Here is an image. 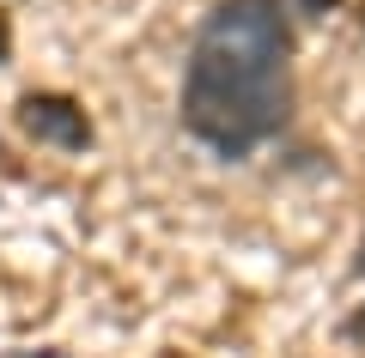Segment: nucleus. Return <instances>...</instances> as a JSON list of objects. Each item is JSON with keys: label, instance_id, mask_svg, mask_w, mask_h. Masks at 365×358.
<instances>
[{"label": "nucleus", "instance_id": "obj_1", "mask_svg": "<svg viewBox=\"0 0 365 358\" xmlns=\"http://www.w3.org/2000/svg\"><path fill=\"white\" fill-rule=\"evenodd\" d=\"M177 122L220 164H244L292 122V0H213L182 61Z\"/></svg>", "mask_w": 365, "mask_h": 358}, {"label": "nucleus", "instance_id": "obj_5", "mask_svg": "<svg viewBox=\"0 0 365 358\" xmlns=\"http://www.w3.org/2000/svg\"><path fill=\"white\" fill-rule=\"evenodd\" d=\"M353 273H359V280H365V237H359V256H353Z\"/></svg>", "mask_w": 365, "mask_h": 358}, {"label": "nucleus", "instance_id": "obj_2", "mask_svg": "<svg viewBox=\"0 0 365 358\" xmlns=\"http://www.w3.org/2000/svg\"><path fill=\"white\" fill-rule=\"evenodd\" d=\"M13 122L19 134H31L37 146H55V152H86L91 146V115L67 91H25L13 103Z\"/></svg>", "mask_w": 365, "mask_h": 358}, {"label": "nucleus", "instance_id": "obj_6", "mask_svg": "<svg viewBox=\"0 0 365 358\" xmlns=\"http://www.w3.org/2000/svg\"><path fill=\"white\" fill-rule=\"evenodd\" d=\"M158 358H182V352H158Z\"/></svg>", "mask_w": 365, "mask_h": 358}, {"label": "nucleus", "instance_id": "obj_4", "mask_svg": "<svg viewBox=\"0 0 365 358\" xmlns=\"http://www.w3.org/2000/svg\"><path fill=\"white\" fill-rule=\"evenodd\" d=\"M341 334H347V340H365V304H359V310H353V316H347V322H341Z\"/></svg>", "mask_w": 365, "mask_h": 358}, {"label": "nucleus", "instance_id": "obj_3", "mask_svg": "<svg viewBox=\"0 0 365 358\" xmlns=\"http://www.w3.org/2000/svg\"><path fill=\"white\" fill-rule=\"evenodd\" d=\"M6 61H13V19L0 13V67H6Z\"/></svg>", "mask_w": 365, "mask_h": 358}]
</instances>
